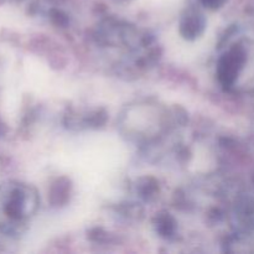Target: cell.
<instances>
[{
    "mask_svg": "<svg viewBox=\"0 0 254 254\" xmlns=\"http://www.w3.org/2000/svg\"><path fill=\"white\" fill-rule=\"evenodd\" d=\"M202 4L205 5L206 7H212V9H216V7L221 6V5L225 2V0H201Z\"/></svg>",
    "mask_w": 254,
    "mask_h": 254,
    "instance_id": "5",
    "label": "cell"
},
{
    "mask_svg": "<svg viewBox=\"0 0 254 254\" xmlns=\"http://www.w3.org/2000/svg\"><path fill=\"white\" fill-rule=\"evenodd\" d=\"M238 220L243 226L248 228H254V200L246 198L237 207Z\"/></svg>",
    "mask_w": 254,
    "mask_h": 254,
    "instance_id": "4",
    "label": "cell"
},
{
    "mask_svg": "<svg viewBox=\"0 0 254 254\" xmlns=\"http://www.w3.org/2000/svg\"><path fill=\"white\" fill-rule=\"evenodd\" d=\"M32 195L25 188H14L9 191V196L2 202V213L11 222H20L30 212Z\"/></svg>",
    "mask_w": 254,
    "mask_h": 254,
    "instance_id": "1",
    "label": "cell"
},
{
    "mask_svg": "<svg viewBox=\"0 0 254 254\" xmlns=\"http://www.w3.org/2000/svg\"><path fill=\"white\" fill-rule=\"evenodd\" d=\"M203 27H205V21H203V19L200 15L189 14L184 19L183 24H181V32H183L185 37L195 39L196 36H198L202 32Z\"/></svg>",
    "mask_w": 254,
    "mask_h": 254,
    "instance_id": "3",
    "label": "cell"
},
{
    "mask_svg": "<svg viewBox=\"0 0 254 254\" xmlns=\"http://www.w3.org/2000/svg\"><path fill=\"white\" fill-rule=\"evenodd\" d=\"M245 62L246 55L241 47H235L221 57L217 66V76L222 86L230 87L235 83Z\"/></svg>",
    "mask_w": 254,
    "mask_h": 254,
    "instance_id": "2",
    "label": "cell"
}]
</instances>
